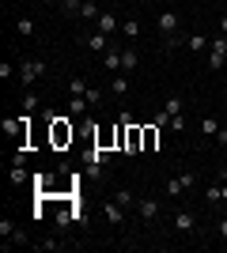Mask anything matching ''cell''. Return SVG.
I'll list each match as a JSON object with an SVG mask.
<instances>
[{
	"label": "cell",
	"instance_id": "6da1fadb",
	"mask_svg": "<svg viewBox=\"0 0 227 253\" xmlns=\"http://www.w3.org/2000/svg\"><path fill=\"white\" fill-rule=\"evenodd\" d=\"M72 140H76L72 121H68V117H53V121H49V144H53L57 151H65Z\"/></svg>",
	"mask_w": 227,
	"mask_h": 253
},
{
	"label": "cell",
	"instance_id": "7a4b0ae2",
	"mask_svg": "<svg viewBox=\"0 0 227 253\" xmlns=\"http://www.w3.org/2000/svg\"><path fill=\"white\" fill-rule=\"evenodd\" d=\"M27 128H31V114L4 117V121H0V132H4V136H15V140H19V148H27Z\"/></svg>",
	"mask_w": 227,
	"mask_h": 253
},
{
	"label": "cell",
	"instance_id": "3957f363",
	"mask_svg": "<svg viewBox=\"0 0 227 253\" xmlns=\"http://www.w3.org/2000/svg\"><path fill=\"white\" fill-rule=\"evenodd\" d=\"M42 76H45V61H38V57L19 61V80H23V87H31L34 80H42Z\"/></svg>",
	"mask_w": 227,
	"mask_h": 253
},
{
	"label": "cell",
	"instance_id": "277c9868",
	"mask_svg": "<svg viewBox=\"0 0 227 253\" xmlns=\"http://www.w3.org/2000/svg\"><path fill=\"white\" fill-rule=\"evenodd\" d=\"M205 64L212 68V72H220V68L227 64V34H220L216 42L208 45V61H205Z\"/></svg>",
	"mask_w": 227,
	"mask_h": 253
},
{
	"label": "cell",
	"instance_id": "5b68a950",
	"mask_svg": "<svg viewBox=\"0 0 227 253\" xmlns=\"http://www.w3.org/2000/svg\"><path fill=\"white\" fill-rule=\"evenodd\" d=\"M193 181H197V174L185 170V174H178V178H171L167 185H163V197H182L185 189H193Z\"/></svg>",
	"mask_w": 227,
	"mask_h": 253
},
{
	"label": "cell",
	"instance_id": "8992f818",
	"mask_svg": "<svg viewBox=\"0 0 227 253\" xmlns=\"http://www.w3.org/2000/svg\"><path fill=\"white\" fill-rule=\"evenodd\" d=\"M125 151H129V155H140L144 151V125H125Z\"/></svg>",
	"mask_w": 227,
	"mask_h": 253
},
{
	"label": "cell",
	"instance_id": "52a82bcc",
	"mask_svg": "<svg viewBox=\"0 0 227 253\" xmlns=\"http://www.w3.org/2000/svg\"><path fill=\"white\" fill-rule=\"evenodd\" d=\"M155 27H159L167 38H174L178 27H182V19H178V11H159V15H155Z\"/></svg>",
	"mask_w": 227,
	"mask_h": 253
},
{
	"label": "cell",
	"instance_id": "ba28073f",
	"mask_svg": "<svg viewBox=\"0 0 227 253\" xmlns=\"http://www.w3.org/2000/svg\"><path fill=\"white\" fill-rule=\"evenodd\" d=\"M136 215H140L144 223H151L159 215V201H155V197H140V201H136Z\"/></svg>",
	"mask_w": 227,
	"mask_h": 253
},
{
	"label": "cell",
	"instance_id": "9c48e42d",
	"mask_svg": "<svg viewBox=\"0 0 227 253\" xmlns=\"http://www.w3.org/2000/svg\"><path fill=\"white\" fill-rule=\"evenodd\" d=\"M84 45H87L91 53H98V57H102V53L110 49V34H102V31H98V34H84Z\"/></svg>",
	"mask_w": 227,
	"mask_h": 253
},
{
	"label": "cell",
	"instance_id": "30bf717a",
	"mask_svg": "<svg viewBox=\"0 0 227 253\" xmlns=\"http://www.w3.org/2000/svg\"><path fill=\"white\" fill-rule=\"evenodd\" d=\"M102 215H106L110 227H121V223H125V208H121L118 201H106V204H102Z\"/></svg>",
	"mask_w": 227,
	"mask_h": 253
},
{
	"label": "cell",
	"instance_id": "8fae6325",
	"mask_svg": "<svg viewBox=\"0 0 227 253\" xmlns=\"http://www.w3.org/2000/svg\"><path fill=\"white\" fill-rule=\"evenodd\" d=\"M193 227H197V215H193V211H174V231H178V234H189Z\"/></svg>",
	"mask_w": 227,
	"mask_h": 253
},
{
	"label": "cell",
	"instance_id": "7c38bea8",
	"mask_svg": "<svg viewBox=\"0 0 227 253\" xmlns=\"http://www.w3.org/2000/svg\"><path fill=\"white\" fill-rule=\"evenodd\" d=\"M106 163H110V151L106 148H98V144H95V148L87 151V167H91V170H102Z\"/></svg>",
	"mask_w": 227,
	"mask_h": 253
},
{
	"label": "cell",
	"instance_id": "4fadbf2b",
	"mask_svg": "<svg viewBox=\"0 0 227 253\" xmlns=\"http://www.w3.org/2000/svg\"><path fill=\"white\" fill-rule=\"evenodd\" d=\"M87 110H91V102L84 95H68V114L72 117H87Z\"/></svg>",
	"mask_w": 227,
	"mask_h": 253
},
{
	"label": "cell",
	"instance_id": "5bb4252c",
	"mask_svg": "<svg viewBox=\"0 0 227 253\" xmlns=\"http://www.w3.org/2000/svg\"><path fill=\"white\" fill-rule=\"evenodd\" d=\"M159 132H163V128L155 125V121L144 125V151H155V148H159Z\"/></svg>",
	"mask_w": 227,
	"mask_h": 253
},
{
	"label": "cell",
	"instance_id": "9a60e30c",
	"mask_svg": "<svg viewBox=\"0 0 227 253\" xmlns=\"http://www.w3.org/2000/svg\"><path fill=\"white\" fill-rule=\"evenodd\" d=\"M98 64H102V68H106V72H121V53L114 49V45H110V49L102 53V61H98Z\"/></svg>",
	"mask_w": 227,
	"mask_h": 253
},
{
	"label": "cell",
	"instance_id": "2e32d148",
	"mask_svg": "<svg viewBox=\"0 0 227 253\" xmlns=\"http://www.w3.org/2000/svg\"><path fill=\"white\" fill-rule=\"evenodd\" d=\"M114 201L129 211V208H136V201H140V197H133V189H125V185H121V189H114Z\"/></svg>",
	"mask_w": 227,
	"mask_h": 253
},
{
	"label": "cell",
	"instance_id": "e0dca14e",
	"mask_svg": "<svg viewBox=\"0 0 227 253\" xmlns=\"http://www.w3.org/2000/svg\"><path fill=\"white\" fill-rule=\"evenodd\" d=\"M129 91V72H114V80H110V95H125Z\"/></svg>",
	"mask_w": 227,
	"mask_h": 253
},
{
	"label": "cell",
	"instance_id": "ac0fdd59",
	"mask_svg": "<svg viewBox=\"0 0 227 253\" xmlns=\"http://www.w3.org/2000/svg\"><path fill=\"white\" fill-rule=\"evenodd\" d=\"M98 31H102V34L118 31V15H114V11H98Z\"/></svg>",
	"mask_w": 227,
	"mask_h": 253
},
{
	"label": "cell",
	"instance_id": "d6986e66",
	"mask_svg": "<svg viewBox=\"0 0 227 253\" xmlns=\"http://www.w3.org/2000/svg\"><path fill=\"white\" fill-rule=\"evenodd\" d=\"M136 64H140V57H136V49H125V53H121V72H133Z\"/></svg>",
	"mask_w": 227,
	"mask_h": 253
},
{
	"label": "cell",
	"instance_id": "ffe728a7",
	"mask_svg": "<svg viewBox=\"0 0 227 253\" xmlns=\"http://www.w3.org/2000/svg\"><path fill=\"white\" fill-rule=\"evenodd\" d=\"M15 31H19L23 38H31V34H34V19H31V15H19V19H15Z\"/></svg>",
	"mask_w": 227,
	"mask_h": 253
},
{
	"label": "cell",
	"instance_id": "44dd1931",
	"mask_svg": "<svg viewBox=\"0 0 227 253\" xmlns=\"http://www.w3.org/2000/svg\"><path fill=\"white\" fill-rule=\"evenodd\" d=\"M208 45H212V42H208L205 34H189V49H193V53H208Z\"/></svg>",
	"mask_w": 227,
	"mask_h": 253
},
{
	"label": "cell",
	"instance_id": "7402d4cb",
	"mask_svg": "<svg viewBox=\"0 0 227 253\" xmlns=\"http://www.w3.org/2000/svg\"><path fill=\"white\" fill-rule=\"evenodd\" d=\"M121 34H125L129 42H133V38H140V23H136V19H125V23H121Z\"/></svg>",
	"mask_w": 227,
	"mask_h": 253
},
{
	"label": "cell",
	"instance_id": "603a6c76",
	"mask_svg": "<svg viewBox=\"0 0 227 253\" xmlns=\"http://www.w3.org/2000/svg\"><path fill=\"white\" fill-rule=\"evenodd\" d=\"M80 19H98V0H84V8H80Z\"/></svg>",
	"mask_w": 227,
	"mask_h": 253
},
{
	"label": "cell",
	"instance_id": "cb8c5ba5",
	"mask_svg": "<svg viewBox=\"0 0 227 253\" xmlns=\"http://www.w3.org/2000/svg\"><path fill=\"white\" fill-rule=\"evenodd\" d=\"M68 95H87V80L72 76V80H68Z\"/></svg>",
	"mask_w": 227,
	"mask_h": 253
},
{
	"label": "cell",
	"instance_id": "d4e9b609",
	"mask_svg": "<svg viewBox=\"0 0 227 253\" xmlns=\"http://www.w3.org/2000/svg\"><path fill=\"white\" fill-rule=\"evenodd\" d=\"M8 178H11V185H23V181H27V170H23V163H15V167L8 170Z\"/></svg>",
	"mask_w": 227,
	"mask_h": 253
},
{
	"label": "cell",
	"instance_id": "484cf974",
	"mask_svg": "<svg viewBox=\"0 0 227 253\" xmlns=\"http://www.w3.org/2000/svg\"><path fill=\"white\" fill-rule=\"evenodd\" d=\"M205 201L208 204H224V189H220V185H208V189H205Z\"/></svg>",
	"mask_w": 227,
	"mask_h": 253
},
{
	"label": "cell",
	"instance_id": "4316f807",
	"mask_svg": "<svg viewBox=\"0 0 227 253\" xmlns=\"http://www.w3.org/2000/svg\"><path fill=\"white\" fill-rule=\"evenodd\" d=\"M201 132H205V136H216V132H220L216 117H201Z\"/></svg>",
	"mask_w": 227,
	"mask_h": 253
},
{
	"label": "cell",
	"instance_id": "83f0119b",
	"mask_svg": "<svg viewBox=\"0 0 227 253\" xmlns=\"http://www.w3.org/2000/svg\"><path fill=\"white\" fill-rule=\"evenodd\" d=\"M163 110H167L171 117H182V98H178V95H174V98H167V106H163Z\"/></svg>",
	"mask_w": 227,
	"mask_h": 253
},
{
	"label": "cell",
	"instance_id": "f1b7e54d",
	"mask_svg": "<svg viewBox=\"0 0 227 253\" xmlns=\"http://www.w3.org/2000/svg\"><path fill=\"white\" fill-rule=\"evenodd\" d=\"M80 8H84V0H61V11H65V15H80Z\"/></svg>",
	"mask_w": 227,
	"mask_h": 253
},
{
	"label": "cell",
	"instance_id": "f546056e",
	"mask_svg": "<svg viewBox=\"0 0 227 253\" xmlns=\"http://www.w3.org/2000/svg\"><path fill=\"white\" fill-rule=\"evenodd\" d=\"M0 234H4V238H15V234H19V227H15L11 219H0Z\"/></svg>",
	"mask_w": 227,
	"mask_h": 253
},
{
	"label": "cell",
	"instance_id": "4dcf8cb0",
	"mask_svg": "<svg viewBox=\"0 0 227 253\" xmlns=\"http://www.w3.org/2000/svg\"><path fill=\"white\" fill-rule=\"evenodd\" d=\"M34 110H38V98L27 91V95H23V114H34Z\"/></svg>",
	"mask_w": 227,
	"mask_h": 253
},
{
	"label": "cell",
	"instance_id": "1f68e13d",
	"mask_svg": "<svg viewBox=\"0 0 227 253\" xmlns=\"http://www.w3.org/2000/svg\"><path fill=\"white\" fill-rule=\"evenodd\" d=\"M87 102H91V106H102V91H98V87H87Z\"/></svg>",
	"mask_w": 227,
	"mask_h": 253
},
{
	"label": "cell",
	"instance_id": "d6a6232c",
	"mask_svg": "<svg viewBox=\"0 0 227 253\" xmlns=\"http://www.w3.org/2000/svg\"><path fill=\"white\" fill-rule=\"evenodd\" d=\"M167 128H174V132H182V128H185V114H182V117H171V121H167Z\"/></svg>",
	"mask_w": 227,
	"mask_h": 253
},
{
	"label": "cell",
	"instance_id": "836d02e7",
	"mask_svg": "<svg viewBox=\"0 0 227 253\" xmlns=\"http://www.w3.org/2000/svg\"><path fill=\"white\" fill-rule=\"evenodd\" d=\"M38 250H61V242H57V238H42V242H38Z\"/></svg>",
	"mask_w": 227,
	"mask_h": 253
},
{
	"label": "cell",
	"instance_id": "e575fe53",
	"mask_svg": "<svg viewBox=\"0 0 227 253\" xmlns=\"http://www.w3.org/2000/svg\"><path fill=\"white\" fill-rule=\"evenodd\" d=\"M216 231H220V238H227V215H224V219L216 223Z\"/></svg>",
	"mask_w": 227,
	"mask_h": 253
},
{
	"label": "cell",
	"instance_id": "d590c367",
	"mask_svg": "<svg viewBox=\"0 0 227 253\" xmlns=\"http://www.w3.org/2000/svg\"><path fill=\"white\" fill-rule=\"evenodd\" d=\"M216 140H220V148H227V128H220V132H216Z\"/></svg>",
	"mask_w": 227,
	"mask_h": 253
},
{
	"label": "cell",
	"instance_id": "8d00e7d4",
	"mask_svg": "<svg viewBox=\"0 0 227 253\" xmlns=\"http://www.w3.org/2000/svg\"><path fill=\"white\" fill-rule=\"evenodd\" d=\"M220 34H227V15H224V19H220Z\"/></svg>",
	"mask_w": 227,
	"mask_h": 253
},
{
	"label": "cell",
	"instance_id": "74e56055",
	"mask_svg": "<svg viewBox=\"0 0 227 253\" xmlns=\"http://www.w3.org/2000/svg\"><path fill=\"white\" fill-rule=\"evenodd\" d=\"M216 181H227V167H224V170H220V174H216Z\"/></svg>",
	"mask_w": 227,
	"mask_h": 253
},
{
	"label": "cell",
	"instance_id": "f35d334b",
	"mask_svg": "<svg viewBox=\"0 0 227 253\" xmlns=\"http://www.w3.org/2000/svg\"><path fill=\"white\" fill-rule=\"evenodd\" d=\"M220 189H224V204H227V181H220Z\"/></svg>",
	"mask_w": 227,
	"mask_h": 253
},
{
	"label": "cell",
	"instance_id": "ab89813d",
	"mask_svg": "<svg viewBox=\"0 0 227 253\" xmlns=\"http://www.w3.org/2000/svg\"><path fill=\"white\" fill-rule=\"evenodd\" d=\"M8 4H19V0H8Z\"/></svg>",
	"mask_w": 227,
	"mask_h": 253
}]
</instances>
